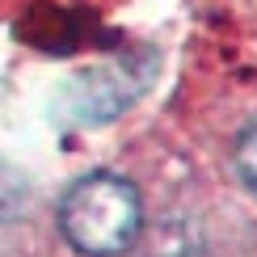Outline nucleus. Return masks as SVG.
I'll return each instance as SVG.
<instances>
[{
	"label": "nucleus",
	"mask_w": 257,
	"mask_h": 257,
	"mask_svg": "<svg viewBox=\"0 0 257 257\" xmlns=\"http://www.w3.org/2000/svg\"><path fill=\"white\" fill-rule=\"evenodd\" d=\"M236 173L244 177V186L257 194V122H249L236 139Z\"/></svg>",
	"instance_id": "7ed1b4c3"
},
{
	"label": "nucleus",
	"mask_w": 257,
	"mask_h": 257,
	"mask_svg": "<svg viewBox=\"0 0 257 257\" xmlns=\"http://www.w3.org/2000/svg\"><path fill=\"white\" fill-rule=\"evenodd\" d=\"M144 228L139 190L118 173H84L59 202V232L84 257H118Z\"/></svg>",
	"instance_id": "f257e3e1"
},
{
	"label": "nucleus",
	"mask_w": 257,
	"mask_h": 257,
	"mask_svg": "<svg viewBox=\"0 0 257 257\" xmlns=\"http://www.w3.org/2000/svg\"><path fill=\"white\" fill-rule=\"evenodd\" d=\"M139 84H126L122 76H114V72H89V76L76 80V89L68 93V110L72 118H110V114H118L126 101L135 97Z\"/></svg>",
	"instance_id": "f03ea898"
}]
</instances>
